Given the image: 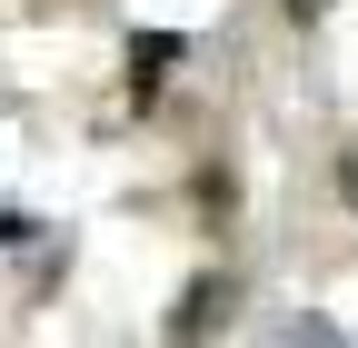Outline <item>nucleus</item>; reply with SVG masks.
<instances>
[{"instance_id":"f257e3e1","label":"nucleus","mask_w":358,"mask_h":348,"mask_svg":"<svg viewBox=\"0 0 358 348\" xmlns=\"http://www.w3.org/2000/svg\"><path fill=\"white\" fill-rule=\"evenodd\" d=\"M299 10H319V0H299Z\"/></svg>"}]
</instances>
